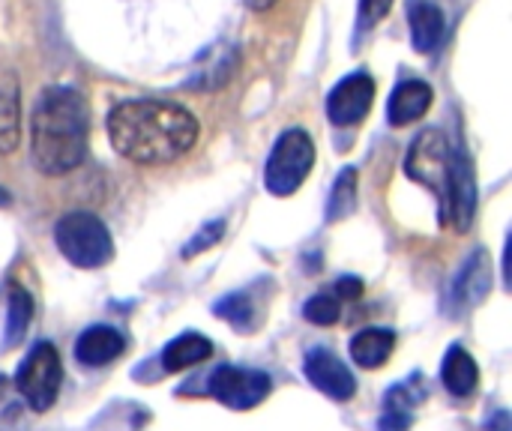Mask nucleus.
I'll return each instance as SVG.
<instances>
[{"mask_svg": "<svg viewBox=\"0 0 512 431\" xmlns=\"http://www.w3.org/2000/svg\"><path fill=\"white\" fill-rule=\"evenodd\" d=\"M21 141V96L18 81L9 75L0 84V156L12 153Z\"/></svg>", "mask_w": 512, "mask_h": 431, "instance_id": "nucleus-19", "label": "nucleus"}, {"mask_svg": "<svg viewBox=\"0 0 512 431\" xmlns=\"http://www.w3.org/2000/svg\"><path fill=\"white\" fill-rule=\"evenodd\" d=\"M393 348H396V333L381 330V327H369L351 339V360L360 369H381L390 360Z\"/></svg>", "mask_w": 512, "mask_h": 431, "instance_id": "nucleus-16", "label": "nucleus"}, {"mask_svg": "<svg viewBox=\"0 0 512 431\" xmlns=\"http://www.w3.org/2000/svg\"><path fill=\"white\" fill-rule=\"evenodd\" d=\"M432 87L420 78H411V81H402L390 102H387V117L393 126H408L414 120H420L429 108H432Z\"/></svg>", "mask_w": 512, "mask_h": 431, "instance_id": "nucleus-13", "label": "nucleus"}, {"mask_svg": "<svg viewBox=\"0 0 512 431\" xmlns=\"http://www.w3.org/2000/svg\"><path fill=\"white\" fill-rule=\"evenodd\" d=\"M303 318L315 327H333L342 318V300L336 294H315L303 306Z\"/></svg>", "mask_w": 512, "mask_h": 431, "instance_id": "nucleus-22", "label": "nucleus"}, {"mask_svg": "<svg viewBox=\"0 0 512 431\" xmlns=\"http://www.w3.org/2000/svg\"><path fill=\"white\" fill-rule=\"evenodd\" d=\"M60 381H63V366H60V354L54 345L39 342L30 348V354L24 357V363L15 372V387L24 396V402L45 414L60 393Z\"/></svg>", "mask_w": 512, "mask_h": 431, "instance_id": "nucleus-5", "label": "nucleus"}, {"mask_svg": "<svg viewBox=\"0 0 512 431\" xmlns=\"http://www.w3.org/2000/svg\"><path fill=\"white\" fill-rule=\"evenodd\" d=\"M207 390L210 396L231 408V411H252L258 408L270 390H273V381L270 375H264L261 369H246V366H219L210 381H207Z\"/></svg>", "mask_w": 512, "mask_h": 431, "instance_id": "nucleus-7", "label": "nucleus"}, {"mask_svg": "<svg viewBox=\"0 0 512 431\" xmlns=\"http://www.w3.org/2000/svg\"><path fill=\"white\" fill-rule=\"evenodd\" d=\"M375 102V81L366 72L342 78L327 96V117L336 126H357Z\"/></svg>", "mask_w": 512, "mask_h": 431, "instance_id": "nucleus-10", "label": "nucleus"}, {"mask_svg": "<svg viewBox=\"0 0 512 431\" xmlns=\"http://www.w3.org/2000/svg\"><path fill=\"white\" fill-rule=\"evenodd\" d=\"M360 294H363V282L357 276H345V279L336 282V297L339 300H357Z\"/></svg>", "mask_w": 512, "mask_h": 431, "instance_id": "nucleus-26", "label": "nucleus"}, {"mask_svg": "<svg viewBox=\"0 0 512 431\" xmlns=\"http://www.w3.org/2000/svg\"><path fill=\"white\" fill-rule=\"evenodd\" d=\"M222 237H225V222H222V219H216V222L204 225V228L192 237V243L183 249V255H186V258H192V255H198V252H207V249H213Z\"/></svg>", "mask_w": 512, "mask_h": 431, "instance_id": "nucleus-23", "label": "nucleus"}, {"mask_svg": "<svg viewBox=\"0 0 512 431\" xmlns=\"http://www.w3.org/2000/svg\"><path fill=\"white\" fill-rule=\"evenodd\" d=\"M54 243L63 252V258L81 270L105 267L114 258L111 231L105 228L99 216L84 213V210L60 216V222L54 225Z\"/></svg>", "mask_w": 512, "mask_h": 431, "instance_id": "nucleus-3", "label": "nucleus"}, {"mask_svg": "<svg viewBox=\"0 0 512 431\" xmlns=\"http://www.w3.org/2000/svg\"><path fill=\"white\" fill-rule=\"evenodd\" d=\"M315 165V144L303 129H288L279 135V141L273 144V153L267 159V171H264V186L270 195L276 198H288L294 195L309 171Z\"/></svg>", "mask_w": 512, "mask_h": 431, "instance_id": "nucleus-4", "label": "nucleus"}, {"mask_svg": "<svg viewBox=\"0 0 512 431\" xmlns=\"http://www.w3.org/2000/svg\"><path fill=\"white\" fill-rule=\"evenodd\" d=\"M441 381H444L447 393L465 399V396H471V393L477 390V384H480V369H477L474 357H471L465 348L453 345V348L447 351L444 363H441Z\"/></svg>", "mask_w": 512, "mask_h": 431, "instance_id": "nucleus-15", "label": "nucleus"}, {"mask_svg": "<svg viewBox=\"0 0 512 431\" xmlns=\"http://www.w3.org/2000/svg\"><path fill=\"white\" fill-rule=\"evenodd\" d=\"M408 24H411L414 48L423 54L435 51L444 39V30H447V18H444L441 6H435L429 0H411L408 3Z\"/></svg>", "mask_w": 512, "mask_h": 431, "instance_id": "nucleus-14", "label": "nucleus"}, {"mask_svg": "<svg viewBox=\"0 0 512 431\" xmlns=\"http://www.w3.org/2000/svg\"><path fill=\"white\" fill-rule=\"evenodd\" d=\"M6 204H9V195H6V192L0 189V207H6Z\"/></svg>", "mask_w": 512, "mask_h": 431, "instance_id": "nucleus-29", "label": "nucleus"}, {"mask_svg": "<svg viewBox=\"0 0 512 431\" xmlns=\"http://www.w3.org/2000/svg\"><path fill=\"white\" fill-rule=\"evenodd\" d=\"M414 426V411H399V408H384L378 431H411Z\"/></svg>", "mask_w": 512, "mask_h": 431, "instance_id": "nucleus-25", "label": "nucleus"}, {"mask_svg": "<svg viewBox=\"0 0 512 431\" xmlns=\"http://www.w3.org/2000/svg\"><path fill=\"white\" fill-rule=\"evenodd\" d=\"M246 3H249V6H252L255 12H264V9H270V6H273L276 0H246Z\"/></svg>", "mask_w": 512, "mask_h": 431, "instance_id": "nucleus-28", "label": "nucleus"}, {"mask_svg": "<svg viewBox=\"0 0 512 431\" xmlns=\"http://www.w3.org/2000/svg\"><path fill=\"white\" fill-rule=\"evenodd\" d=\"M126 351V339L120 330L114 327H87L78 339H75V360L87 369H99L114 363L117 357H123Z\"/></svg>", "mask_w": 512, "mask_h": 431, "instance_id": "nucleus-11", "label": "nucleus"}, {"mask_svg": "<svg viewBox=\"0 0 512 431\" xmlns=\"http://www.w3.org/2000/svg\"><path fill=\"white\" fill-rule=\"evenodd\" d=\"M114 150L138 165H168L198 141V120L168 99H129L108 117Z\"/></svg>", "mask_w": 512, "mask_h": 431, "instance_id": "nucleus-1", "label": "nucleus"}, {"mask_svg": "<svg viewBox=\"0 0 512 431\" xmlns=\"http://www.w3.org/2000/svg\"><path fill=\"white\" fill-rule=\"evenodd\" d=\"M489 288H492V261H489V255L483 249H477L462 264V270H459V276L453 282V300L468 309V306L483 303Z\"/></svg>", "mask_w": 512, "mask_h": 431, "instance_id": "nucleus-12", "label": "nucleus"}, {"mask_svg": "<svg viewBox=\"0 0 512 431\" xmlns=\"http://www.w3.org/2000/svg\"><path fill=\"white\" fill-rule=\"evenodd\" d=\"M489 431H510V414H507V411H498V414L489 420Z\"/></svg>", "mask_w": 512, "mask_h": 431, "instance_id": "nucleus-27", "label": "nucleus"}, {"mask_svg": "<svg viewBox=\"0 0 512 431\" xmlns=\"http://www.w3.org/2000/svg\"><path fill=\"white\" fill-rule=\"evenodd\" d=\"M477 213V177L474 162L462 147H453V165H450V183H447V201H444V222H453L459 234H465L474 225Z\"/></svg>", "mask_w": 512, "mask_h": 431, "instance_id": "nucleus-8", "label": "nucleus"}, {"mask_svg": "<svg viewBox=\"0 0 512 431\" xmlns=\"http://www.w3.org/2000/svg\"><path fill=\"white\" fill-rule=\"evenodd\" d=\"M303 372L309 378V384L315 390H321L327 399L333 402H351L354 393H357V378L354 372L327 348H312L306 354V363H303Z\"/></svg>", "mask_w": 512, "mask_h": 431, "instance_id": "nucleus-9", "label": "nucleus"}, {"mask_svg": "<svg viewBox=\"0 0 512 431\" xmlns=\"http://www.w3.org/2000/svg\"><path fill=\"white\" fill-rule=\"evenodd\" d=\"M213 354V342L201 333H183L162 351V369L165 372H186L198 363H204Z\"/></svg>", "mask_w": 512, "mask_h": 431, "instance_id": "nucleus-17", "label": "nucleus"}, {"mask_svg": "<svg viewBox=\"0 0 512 431\" xmlns=\"http://www.w3.org/2000/svg\"><path fill=\"white\" fill-rule=\"evenodd\" d=\"M33 321V297L21 285H9L6 294V327H3V351H12L27 336V327Z\"/></svg>", "mask_w": 512, "mask_h": 431, "instance_id": "nucleus-18", "label": "nucleus"}, {"mask_svg": "<svg viewBox=\"0 0 512 431\" xmlns=\"http://www.w3.org/2000/svg\"><path fill=\"white\" fill-rule=\"evenodd\" d=\"M87 129L90 111L78 90L72 87H48L30 120V159L48 174L60 177L81 165L87 153Z\"/></svg>", "mask_w": 512, "mask_h": 431, "instance_id": "nucleus-2", "label": "nucleus"}, {"mask_svg": "<svg viewBox=\"0 0 512 431\" xmlns=\"http://www.w3.org/2000/svg\"><path fill=\"white\" fill-rule=\"evenodd\" d=\"M450 165H453V147L447 141L444 132L438 129H426L408 150L405 159V171L411 180H417L420 186L432 189L441 204L447 201V183H450Z\"/></svg>", "mask_w": 512, "mask_h": 431, "instance_id": "nucleus-6", "label": "nucleus"}, {"mask_svg": "<svg viewBox=\"0 0 512 431\" xmlns=\"http://www.w3.org/2000/svg\"><path fill=\"white\" fill-rule=\"evenodd\" d=\"M390 6H393V0H360V15H357L360 30H372L378 21H384Z\"/></svg>", "mask_w": 512, "mask_h": 431, "instance_id": "nucleus-24", "label": "nucleus"}, {"mask_svg": "<svg viewBox=\"0 0 512 431\" xmlns=\"http://www.w3.org/2000/svg\"><path fill=\"white\" fill-rule=\"evenodd\" d=\"M357 210V171L345 168L333 189H330V201H327V222H342L345 216H351Z\"/></svg>", "mask_w": 512, "mask_h": 431, "instance_id": "nucleus-21", "label": "nucleus"}, {"mask_svg": "<svg viewBox=\"0 0 512 431\" xmlns=\"http://www.w3.org/2000/svg\"><path fill=\"white\" fill-rule=\"evenodd\" d=\"M213 312H216V318L228 321V324H231L234 330H240V333H249V330L258 327V321H255V300H252L246 291H237V294L222 297V300L213 306Z\"/></svg>", "mask_w": 512, "mask_h": 431, "instance_id": "nucleus-20", "label": "nucleus"}]
</instances>
